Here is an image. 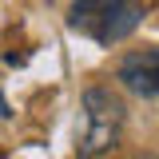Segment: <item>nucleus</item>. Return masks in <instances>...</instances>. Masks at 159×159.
Instances as JSON below:
<instances>
[{
  "label": "nucleus",
  "mask_w": 159,
  "mask_h": 159,
  "mask_svg": "<svg viewBox=\"0 0 159 159\" xmlns=\"http://www.w3.org/2000/svg\"><path fill=\"white\" fill-rule=\"evenodd\" d=\"M123 99L111 88H88L80 99V127H76V155L80 159H99L107 155L123 135Z\"/></svg>",
  "instance_id": "f257e3e1"
},
{
  "label": "nucleus",
  "mask_w": 159,
  "mask_h": 159,
  "mask_svg": "<svg viewBox=\"0 0 159 159\" xmlns=\"http://www.w3.org/2000/svg\"><path fill=\"white\" fill-rule=\"evenodd\" d=\"M139 24H143V8L135 0H107L99 20H96V28H92V36L99 44H119V40L131 36Z\"/></svg>",
  "instance_id": "f03ea898"
},
{
  "label": "nucleus",
  "mask_w": 159,
  "mask_h": 159,
  "mask_svg": "<svg viewBox=\"0 0 159 159\" xmlns=\"http://www.w3.org/2000/svg\"><path fill=\"white\" fill-rule=\"evenodd\" d=\"M119 84L135 96H159V48H143L119 60Z\"/></svg>",
  "instance_id": "7ed1b4c3"
},
{
  "label": "nucleus",
  "mask_w": 159,
  "mask_h": 159,
  "mask_svg": "<svg viewBox=\"0 0 159 159\" xmlns=\"http://www.w3.org/2000/svg\"><path fill=\"white\" fill-rule=\"evenodd\" d=\"M103 4H107V0H76L72 12H68V28H76V32H92L96 20H99V12H103Z\"/></svg>",
  "instance_id": "20e7f679"
},
{
  "label": "nucleus",
  "mask_w": 159,
  "mask_h": 159,
  "mask_svg": "<svg viewBox=\"0 0 159 159\" xmlns=\"http://www.w3.org/2000/svg\"><path fill=\"white\" fill-rule=\"evenodd\" d=\"M0 116H8V103H4V96H0Z\"/></svg>",
  "instance_id": "39448f33"
}]
</instances>
